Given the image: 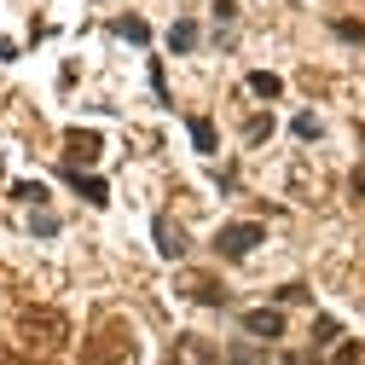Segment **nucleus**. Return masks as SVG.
Returning a JSON list of instances; mask_svg holds the SVG:
<instances>
[{"instance_id": "ddd939ff", "label": "nucleus", "mask_w": 365, "mask_h": 365, "mask_svg": "<svg viewBox=\"0 0 365 365\" xmlns=\"http://www.w3.org/2000/svg\"><path fill=\"white\" fill-rule=\"evenodd\" d=\"M232 18H238V0H215V29H226Z\"/></svg>"}, {"instance_id": "f257e3e1", "label": "nucleus", "mask_w": 365, "mask_h": 365, "mask_svg": "<svg viewBox=\"0 0 365 365\" xmlns=\"http://www.w3.org/2000/svg\"><path fill=\"white\" fill-rule=\"evenodd\" d=\"M255 244H267V226H255V220H238V226L215 232V255H226V261H244Z\"/></svg>"}, {"instance_id": "9b49d317", "label": "nucleus", "mask_w": 365, "mask_h": 365, "mask_svg": "<svg viewBox=\"0 0 365 365\" xmlns=\"http://www.w3.org/2000/svg\"><path fill=\"white\" fill-rule=\"evenodd\" d=\"M192 296H197V302H209V307H215V302H226V290H220V284H209V279H197V284H192Z\"/></svg>"}, {"instance_id": "a211bd4d", "label": "nucleus", "mask_w": 365, "mask_h": 365, "mask_svg": "<svg viewBox=\"0 0 365 365\" xmlns=\"http://www.w3.org/2000/svg\"><path fill=\"white\" fill-rule=\"evenodd\" d=\"M336 35H342V41H359V47H365V24H348V18H342Z\"/></svg>"}, {"instance_id": "4468645a", "label": "nucleus", "mask_w": 365, "mask_h": 365, "mask_svg": "<svg viewBox=\"0 0 365 365\" xmlns=\"http://www.w3.org/2000/svg\"><path fill=\"white\" fill-rule=\"evenodd\" d=\"M116 29H122V35H128V41H151V29H145V24H140V18H122V24H116Z\"/></svg>"}, {"instance_id": "39448f33", "label": "nucleus", "mask_w": 365, "mask_h": 365, "mask_svg": "<svg viewBox=\"0 0 365 365\" xmlns=\"http://www.w3.org/2000/svg\"><path fill=\"white\" fill-rule=\"evenodd\" d=\"M70 180H76V192H81L87 203H93V209H99V203H110V197H105V180H99V174H81V168H76Z\"/></svg>"}, {"instance_id": "dca6fc26", "label": "nucleus", "mask_w": 365, "mask_h": 365, "mask_svg": "<svg viewBox=\"0 0 365 365\" xmlns=\"http://www.w3.org/2000/svg\"><path fill=\"white\" fill-rule=\"evenodd\" d=\"M12 197H18V203H41V197H47V186H41V180H35V186H12Z\"/></svg>"}, {"instance_id": "20e7f679", "label": "nucleus", "mask_w": 365, "mask_h": 365, "mask_svg": "<svg viewBox=\"0 0 365 365\" xmlns=\"http://www.w3.org/2000/svg\"><path fill=\"white\" fill-rule=\"evenodd\" d=\"M174 365H215V354H209V342H197V336H180V342H174Z\"/></svg>"}, {"instance_id": "2eb2a0df", "label": "nucleus", "mask_w": 365, "mask_h": 365, "mask_svg": "<svg viewBox=\"0 0 365 365\" xmlns=\"http://www.w3.org/2000/svg\"><path fill=\"white\" fill-rule=\"evenodd\" d=\"M244 133H250V145H255V140H267V133H272V116H250V128H244Z\"/></svg>"}, {"instance_id": "423d86ee", "label": "nucleus", "mask_w": 365, "mask_h": 365, "mask_svg": "<svg viewBox=\"0 0 365 365\" xmlns=\"http://www.w3.org/2000/svg\"><path fill=\"white\" fill-rule=\"evenodd\" d=\"M186 128H192V145H197L203 157H215V122H209V116H192Z\"/></svg>"}, {"instance_id": "1a4fd4ad", "label": "nucleus", "mask_w": 365, "mask_h": 365, "mask_svg": "<svg viewBox=\"0 0 365 365\" xmlns=\"http://www.w3.org/2000/svg\"><path fill=\"white\" fill-rule=\"evenodd\" d=\"M99 157V140H93V133H70V163L81 168V163H93Z\"/></svg>"}, {"instance_id": "f8f14e48", "label": "nucleus", "mask_w": 365, "mask_h": 365, "mask_svg": "<svg viewBox=\"0 0 365 365\" xmlns=\"http://www.w3.org/2000/svg\"><path fill=\"white\" fill-rule=\"evenodd\" d=\"M296 140H319V116H313V110L296 116Z\"/></svg>"}, {"instance_id": "f3484780", "label": "nucleus", "mask_w": 365, "mask_h": 365, "mask_svg": "<svg viewBox=\"0 0 365 365\" xmlns=\"http://www.w3.org/2000/svg\"><path fill=\"white\" fill-rule=\"evenodd\" d=\"M336 365H365V348H359V342H348V348H336Z\"/></svg>"}, {"instance_id": "6e6552de", "label": "nucleus", "mask_w": 365, "mask_h": 365, "mask_svg": "<svg viewBox=\"0 0 365 365\" xmlns=\"http://www.w3.org/2000/svg\"><path fill=\"white\" fill-rule=\"evenodd\" d=\"M250 93H255V99H279V93H284V81L272 76V70H255V76H250Z\"/></svg>"}, {"instance_id": "0eeeda50", "label": "nucleus", "mask_w": 365, "mask_h": 365, "mask_svg": "<svg viewBox=\"0 0 365 365\" xmlns=\"http://www.w3.org/2000/svg\"><path fill=\"white\" fill-rule=\"evenodd\" d=\"M168 47H174V53H192V47H197V24H192V18H180V24L168 29Z\"/></svg>"}, {"instance_id": "412c9836", "label": "nucleus", "mask_w": 365, "mask_h": 365, "mask_svg": "<svg viewBox=\"0 0 365 365\" xmlns=\"http://www.w3.org/2000/svg\"><path fill=\"white\" fill-rule=\"evenodd\" d=\"M284 365H313V359H307V354H290V359H284Z\"/></svg>"}, {"instance_id": "6ab92c4d", "label": "nucleus", "mask_w": 365, "mask_h": 365, "mask_svg": "<svg viewBox=\"0 0 365 365\" xmlns=\"http://www.w3.org/2000/svg\"><path fill=\"white\" fill-rule=\"evenodd\" d=\"M232 365H267V359H261L255 348H232Z\"/></svg>"}, {"instance_id": "aec40b11", "label": "nucleus", "mask_w": 365, "mask_h": 365, "mask_svg": "<svg viewBox=\"0 0 365 365\" xmlns=\"http://www.w3.org/2000/svg\"><path fill=\"white\" fill-rule=\"evenodd\" d=\"M354 197H359V203H365V168H359V174H354Z\"/></svg>"}, {"instance_id": "f03ea898", "label": "nucleus", "mask_w": 365, "mask_h": 365, "mask_svg": "<svg viewBox=\"0 0 365 365\" xmlns=\"http://www.w3.org/2000/svg\"><path fill=\"white\" fill-rule=\"evenodd\" d=\"M244 336H250V342L284 336V313H279V307H250V313H244Z\"/></svg>"}, {"instance_id": "9d476101", "label": "nucleus", "mask_w": 365, "mask_h": 365, "mask_svg": "<svg viewBox=\"0 0 365 365\" xmlns=\"http://www.w3.org/2000/svg\"><path fill=\"white\" fill-rule=\"evenodd\" d=\"M336 342V319H319L313 325V348H331Z\"/></svg>"}, {"instance_id": "7ed1b4c3", "label": "nucleus", "mask_w": 365, "mask_h": 365, "mask_svg": "<svg viewBox=\"0 0 365 365\" xmlns=\"http://www.w3.org/2000/svg\"><path fill=\"white\" fill-rule=\"evenodd\" d=\"M157 250H163L168 261H180V255H186V232H180L168 215H157Z\"/></svg>"}]
</instances>
